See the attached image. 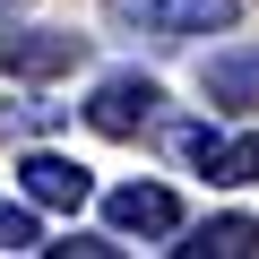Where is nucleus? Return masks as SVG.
Wrapping results in <instances>:
<instances>
[{
	"instance_id": "nucleus-1",
	"label": "nucleus",
	"mask_w": 259,
	"mask_h": 259,
	"mask_svg": "<svg viewBox=\"0 0 259 259\" xmlns=\"http://www.w3.org/2000/svg\"><path fill=\"white\" fill-rule=\"evenodd\" d=\"M104 18L121 35H147V44H199V35H225L242 18V0H104Z\"/></svg>"
},
{
	"instance_id": "nucleus-2",
	"label": "nucleus",
	"mask_w": 259,
	"mask_h": 259,
	"mask_svg": "<svg viewBox=\"0 0 259 259\" xmlns=\"http://www.w3.org/2000/svg\"><path fill=\"white\" fill-rule=\"evenodd\" d=\"M156 112H164V87L139 78V69H112L87 95V130L95 139H139V130H156Z\"/></svg>"
},
{
	"instance_id": "nucleus-3",
	"label": "nucleus",
	"mask_w": 259,
	"mask_h": 259,
	"mask_svg": "<svg viewBox=\"0 0 259 259\" xmlns=\"http://www.w3.org/2000/svg\"><path fill=\"white\" fill-rule=\"evenodd\" d=\"M87 35H69V26H0V69L9 78H69V69H87Z\"/></svg>"
},
{
	"instance_id": "nucleus-4",
	"label": "nucleus",
	"mask_w": 259,
	"mask_h": 259,
	"mask_svg": "<svg viewBox=\"0 0 259 259\" xmlns=\"http://www.w3.org/2000/svg\"><path fill=\"white\" fill-rule=\"evenodd\" d=\"M18 199H26V207H52V216H78V207L95 199V173H87L78 156H44V147H35V156L18 164Z\"/></svg>"
},
{
	"instance_id": "nucleus-5",
	"label": "nucleus",
	"mask_w": 259,
	"mask_h": 259,
	"mask_svg": "<svg viewBox=\"0 0 259 259\" xmlns=\"http://www.w3.org/2000/svg\"><path fill=\"white\" fill-rule=\"evenodd\" d=\"M182 156L207 173V182H225V190H242V182H259V130H242V139H225L216 121H190L182 130Z\"/></svg>"
},
{
	"instance_id": "nucleus-6",
	"label": "nucleus",
	"mask_w": 259,
	"mask_h": 259,
	"mask_svg": "<svg viewBox=\"0 0 259 259\" xmlns=\"http://www.w3.org/2000/svg\"><path fill=\"white\" fill-rule=\"evenodd\" d=\"M104 216H112V233H182V199L164 182H121L104 199Z\"/></svg>"
},
{
	"instance_id": "nucleus-7",
	"label": "nucleus",
	"mask_w": 259,
	"mask_h": 259,
	"mask_svg": "<svg viewBox=\"0 0 259 259\" xmlns=\"http://www.w3.org/2000/svg\"><path fill=\"white\" fill-rule=\"evenodd\" d=\"M173 250H182V259H250V250H259V216H207V225H190Z\"/></svg>"
},
{
	"instance_id": "nucleus-8",
	"label": "nucleus",
	"mask_w": 259,
	"mask_h": 259,
	"mask_svg": "<svg viewBox=\"0 0 259 259\" xmlns=\"http://www.w3.org/2000/svg\"><path fill=\"white\" fill-rule=\"evenodd\" d=\"M207 95L242 112V104L259 95V52H216V61H207Z\"/></svg>"
},
{
	"instance_id": "nucleus-9",
	"label": "nucleus",
	"mask_w": 259,
	"mask_h": 259,
	"mask_svg": "<svg viewBox=\"0 0 259 259\" xmlns=\"http://www.w3.org/2000/svg\"><path fill=\"white\" fill-rule=\"evenodd\" d=\"M44 233H35V207L26 199H0V250H35Z\"/></svg>"
},
{
	"instance_id": "nucleus-10",
	"label": "nucleus",
	"mask_w": 259,
	"mask_h": 259,
	"mask_svg": "<svg viewBox=\"0 0 259 259\" xmlns=\"http://www.w3.org/2000/svg\"><path fill=\"white\" fill-rule=\"evenodd\" d=\"M35 250H52V259H112L121 242H104V233H69V242H35Z\"/></svg>"
},
{
	"instance_id": "nucleus-11",
	"label": "nucleus",
	"mask_w": 259,
	"mask_h": 259,
	"mask_svg": "<svg viewBox=\"0 0 259 259\" xmlns=\"http://www.w3.org/2000/svg\"><path fill=\"white\" fill-rule=\"evenodd\" d=\"M44 121H61V104H18V112H9V130H18V139H26V130H44Z\"/></svg>"
},
{
	"instance_id": "nucleus-12",
	"label": "nucleus",
	"mask_w": 259,
	"mask_h": 259,
	"mask_svg": "<svg viewBox=\"0 0 259 259\" xmlns=\"http://www.w3.org/2000/svg\"><path fill=\"white\" fill-rule=\"evenodd\" d=\"M0 9H18V0H0Z\"/></svg>"
}]
</instances>
